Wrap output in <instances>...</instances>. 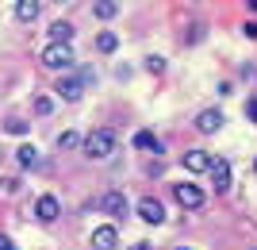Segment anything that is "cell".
<instances>
[{
	"instance_id": "1",
	"label": "cell",
	"mask_w": 257,
	"mask_h": 250,
	"mask_svg": "<svg viewBox=\"0 0 257 250\" xmlns=\"http://www.w3.org/2000/svg\"><path fill=\"white\" fill-rule=\"evenodd\" d=\"M81 146H85V158H96L100 162V158H111V154H115V135H111L107 127H96V131L85 135Z\"/></svg>"
},
{
	"instance_id": "2",
	"label": "cell",
	"mask_w": 257,
	"mask_h": 250,
	"mask_svg": "<svg viewBox=\"0 0 257 250\" xmlns=\"http://www.w3.org/2000/svg\"><path fill=\"white\" fill-rule=\"evenodd\" d=\"M92 81V69H77V73H69L65 69V77L58 81V97H65V100H81L85 97V85Z\"/></svg>"
},
{
	"instance_id": "3",
	"label": "cell",
	"mask_w": 257,
	"mask_h": 250,
	"mask_svg": "<svg viewBox=\"0 0 257 250\" xmlns=\"http://www.w3.org/2000/svg\"><path fill=\"white\" fill-rule=\"evenodd\" d=\"M43 65L46 69H69V65H73V46L69 43H50L43 50Z\"/></svg>"
},
{
	"instance_id": "4",
	"label": "cell",
	"mask_w": 257,
	"mask_h": 250,
	"mask_svg": "<svg viewBox=\"0 0 257 250\" xmlns=\"http://www.w3.org/2000/svg\"><path fill=\"white\" fill-rule=\"evenodd\" d=\"M96 208L107 212V216H115V219H123V216H127V196L119 193V189H107V193L96 200Z\"/></svg>"
},
{
	"instance_id": "5",
	"label": "cell",
	"mask_w": 257,
	"mask_h": 250,
	"mask_svg": "<svg viewBox=\"0 0 257 250\" xmlns=\"http://www.w3.org/2000/svg\"><path fill=\"white\" fill-rule=\"evenodd\" d=\"M173 196H177L181 208H204V189L192 185V181H181V185L173 189Z\"/></svg>"
},
{
	"instance_id": "6",
	"label": "cell",
	"mask_w": 257,
	"mask_h": 250,
	"mask_svg": "<svg viewBox=\"0 0 257 250\" xmlns=\"http://www.w3.org/2000/svg\"><path fill=\"white\" fill-rule=\"evenodd\" d=\"M139 216L158 227V223H165V204H161L158 196H142V200H139Z\"/></svg>"
},
{
	"instance_id": "7",
	"label": "cell",
	"mask_w": 257,
	"mask_h": 250,
	"mask_svg": "<svg viewBox=\"0 0 257 250\" xmlns=\"http://www.w3.org/2000/svg\"><path fill=\"white\" fill-rule=\"evenodd\" d=\"M207 174H211V185L219 189V193L230 189V162H226V158H215V162L207 165Z\"/></svg>"
},
{
	"instance_id": "8",
	"label": "cell",
	"mask_w": 257,
	"mask_h": 250,
	"mask_svg": "<svg viewBox=\"0 0 257 250\" xmlns=\"http://www.w3.org/2000/svg\"><path fill=\"white\" fill-rule=\"evenodd\" d=\"M223 123L226 120H223V112H219V108H204L200 116H196V131H204V135H215Z\"/></svg>"
},
{
	"instance_id": "9",
	"label": "cell",
	"mask_w": 257,
	"mask_h": 250,
	"mask_svg": "<svg viewBox=\"0 0 257 250\" xmlns=\"http://www.w3.org/2000/svg\"><path fill=\"white\" fill-rule=\"evenodd\" d=\"M88 242H92V250H115L119 246V231L115 227H96Z\"/></svg>"
},
{
	"instance_id": "10",
	"label": "cell",
	"mask_w": 257,
	"mask_h": 250,
	"mask_svg": "<svg viewBox=\"0 0 257 250\" xmlns=\"http://www.w3.org/2000/svg\"><path fill=\"white\" fill-rule=\"evenodd\" d=\"M58 212H62V208H58V200H54V196H39V200H35V219L54 223V219H58Z\"/></svg>"
},
{
	"instance_id": "11",
	"label": "cell",
	"mask_w": 257,
	"mask_h": 250,
	"mask_svg": "<svg viewBox=\"0 0 257 250\" xmlns=\"http://www.w3.org/2000/svg\"><path fill=\"white\" fill-rule=\"evenodd\" d=\"M181 162H184V170H192V174H204L207 165H211V154H204V150H188Z\"/></svg>"
},
{
	"instance_id": "12",
	"label": "cell",
	"mask_w": 257,
	"mask_h": 250,
	"mask_svg": "<svg viewBox=\"0 0 257 250\" xmlns=\"http://www.w3.org/2000/svg\"><path fill=\"white\" fill-rule=\"evenodd\" d=\"M39 0H16V20H23V23H31L35 16H39Z\"/></svg>"
},
{
	"instance_id": "13",
	"label": "cell",
	"mask_w": 257,
	"mask_h": 250,
	"mask_svg": "<svg viewBox=\"0 0 257 250\" xmlns=\"http://www.w3.org/2000/svg\"><path fill=\"white\" fill-rule=\"evenodd\" d=\"M50 39L54 43H69V39H73V23H65V20L50 23Z\"/></svg>"
},
{
	"instance_id": "14",
	"label": "cell",
	"mask_w": 257,
	"mask_h": 250,
	"mask_svg": "<svg viewBox=\"0 0 257 250\" xmlns=\"http://www.w3.org/2000/svg\"><path fill=\"white\" fill-rule=\"evenodd\" d=\"M135 146H139V150H161V142H158L154 131H139V135H135Z\"/></svg>"
},
{
	"instance_id": "15",
	"label": "cell",
	"mask_w": 257,
	"mask_h": 250,
	"mask_svg": "<svg viewBox=\"0 0 257 250\" xmlns=\"http://www.w3.org/2000/svg\"><path fill=\"white\" fill-rule=\"evenodd\" d=\"M96 50H100V54H115V50H119V39H115L111 31L96 35Z\"/></svg>"
},
{
	"instance_id": "16",
	"label": "cell",
	"mask_w": 257,
	"mask_h": 250,
	"mask_svg": "<svg viewBox=\"0 0 257 250\" xmlns=\"http://www.w3.org/2000/svg\"><path fill=\"white\" fill-rule=\"evenodd\" d=\"M35 158H39V150H35V146H20V150H16V162H20L23 170H31Z\"/></svg>"
},
{
	"instance_id": "17",
	"label": "cell",
	"mask_w": 257,
	"mask_h": 250,
	"mask_svg": "<svg viewBox=\"0 0 257 250\" xmlns=\"http://www.w3.org/2000/svg\"><path fill=\"white\" fill-rule=\"evenodd\" d=\"M92 8H96V16L100 20H115V0H96V4H92Z\"/></svg>"
},
{
	"instance_id": "18",
	"label": "cell",
	"mask_w": 257,
	"mask_h": 250,
	"mask_svg": "<svg viewBox=\"0 0 257 250\" xmlns=\"http://www.w3.org/2000/svg\"><path fill=\"white\" fill-rule=\"evenodd\" d=\"M77 142H85L77 131H62V135H58V146H62V150H69V146H77Z\"/></svg>"
},
{
	"instance_id": "19",
	"label": "cell",
	"mask_w": 257,
	"mask_h": 250,
	"mask_svg": "<svg viewBox=\"0 0 257 250\" xmlns=\"http://www.w3.org/2000/svg\"><path fill=\"white\" fill-rule=\"evenodd\" d=\"M35 112H39V116H50V112H54V100L50 97H39V100H35Z\"/></svg>"
},
{
	"instance_id": "20",
	"label": "cell",
	"mask_w": 257,
	"mask_h": 250,
	"mask_svg": "<svg viewBox=\"0 0 257 250\" xmlns=\"http://www.w3.org/2000/svg\"><path fill=\"white\" fill-rule=\"evenodd\" d=\"M4 131H12V135H23V131H27V123H23V120H16V116H12V120L4 123Z\"/></svg>"
},
{
	"instance_id": "21",
	"label": "cell",
	"mask_w": 257,
	"mask_h": 250,
	"mask_svg": "<svg viewBox=\"0 0 257 250\" xmlns=\"http://www.w3.org/2000/svg\"><path fill=\"white\" fill-rule=\"evenodd\" d=\"M146 69H150V73H161V69H165V58H146Z\"/></svg>"
},
{
	"instance_id": "22",
	"label": "cell",
	"mask_w": 257,
	"mask_h": 250,
	"mask_svg": "<svg viewBox=\"0 0 257 250\" xmlns=\"http://www.w3.org/2000/svg\"><path fill=\"white\" fill-rule=\"evenodd\" d=\"M242 35H246V39H257V23H246V27H242Z\"/></svg>"
},
{
	"instance_id": "23",
	"label": "cell",
	"mask_w": 257,
	"mask_h": 250,
	"mask_svg": "<svg viewBox=\"0 0 257 250\" xmlns=\"http://www.w3.org/2000/svg\"><path fill=\"white\" fill-rule=\"evenodd\" d=\"M246 116H249V120L257 123V100H249V104H246Z\"/></svg>"
},
{
	"instance_id": "24",
	"label": "cell",
	"mask_w": 257,
	"mask_h": 250,
	"mask_svg": "<svg viewBox=\"0 0 257 250\" xmlns=\"http://www.w3.org/2000/svg\"><path fill=\"white\" fill-rule=\"evenodd\" d=\"M0 250H16V246H12V239H8V235H0Z\"/></svg>"
},
{
	"instance_id": "25",
	"label": "cell",
	"mask_w": 257,
	"mask_h": 250,
	"mask_svg": "<svg viewBox=\"0 0 257 250\" xmlns=\"http://www.w3.org/2000/svg\"><path fill=\"white\" fill-rule=\"evenodd\" d=\"M131 250H150V242H135V246H131Z\"/></svg>"
},
{
	"instance_id": "26",
	"label": "cell",
	"mask_w": 257,
	"mask_h": 250,
	"mask_svg": "<svg viewBox=\"0 0 257 250\" xmlns=\"http://www.w3.org/2000/svg\"><path fill=\"white\" fill-rule=\"evenodd\" d=\"M246 8H249V12H257V0H246Z\"/></svg>"
},
{
	"instance_id": "27",
	"label": "cell",
	"mask_w": 257,
	"mask_h": 250,
	"mask_svg": "<svg viewBox=\"0 0 257 250\" xmlns=\"http://www.w3.org/2000/svg\"><path fill=\"white\" fill-rule=\"evenodd\" d=\"M184 250H188V246H184Z\"/></svg>"
}]
</instances>
